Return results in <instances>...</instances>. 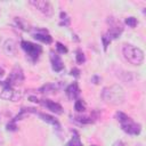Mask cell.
<instances>
[{
    "label": "cell",
    "mask_w": 146,
    "mask_h": 146,
    "mask_svg": "<svg viewBox=\"0 0 146 146\" xmlns=\"http://www.w3.org/2000/svg\"><path fill=\"white\" fill-rule=\"evenodd\" d=\"M33 38L46 44H50L52 42V36L46 30H39L36 33H33Z\"/></svg>",
    "instance_id": "obj_12"
},
{
    "label": "cell",
    "mask_w": 146,
    "mask_h": 146,
    "mask_svg": "<svg viewBox=\"0 0 146 146\" xmlns=\"http://www.w3.org/2000/svg\"><path fill=\"white\" fill-rule=\"evenodd\" d=\"M40 103L47 110H49V111H51V112H54L56 114H62L63 113V107L56 102H52L50 99H42V100H40Z\"/></svg>",
    "instance_id": "obj_11"
},
{
    "label": "cell",
    "mask_w": 146,
    "mask_h": 146,
    "mask_svg": "<svg viewBox=\"0 0 146 146\" xmlns=\"http://www.w3.org/2000/svg\"><path fill=\"white\" fill-rule=\"evenodd\" d=\"M124 58L132 65H140L144 62V51L132 44H124L122 48Z\"/></svg>",
    "instance_id": "obj_2"
},
{
    "label": "cell",
    "mask_w": 146,
    "mask_h": 146,
    "mask_svg": "<svg viewBox=\"0 0 146 146\" xmlns=\"http://www.w3.org/2000/svg\"><path fill=\"white\" fill-rule=\"evenodd\" d=\"M38 115L41 117V120L42 121H44V122H47V123H49V124H52V125H55L57 129H59V122L54 117V116H51V115H49V114H44V113H38Z\"/></svg>",
    "instance_id": "obj_15"
},
{
    "label": "cell",
    "mask_w": 146,
    "mask_h": 146,
    "mask_svg": "<svg viewBox=\"0 0 146 146\" xmlns=\"http://www.w3.org/2000/svg\"><path fill=\"white\" fill-rule=\"evenodd\" d=\"M67 146H82V143H81V140H80V137H79V135H78L75 131H74V136H73L72 139L68 141Z\"/></svg>",
    "instance_id": "obj_18"
},
{
    "label": "cell",
    "mask_w": 146,
    "mask_h": 146,
    "mask_svg": "<svg viewBox=\"0 0 146 146\" xmlns=\"http://www.w3.org/2000/svg\"><path fill=\"white\" fill-rule=\"evenodd\" d=\"M7 130H9V131H15V130H17V125H16V122L15 121H10L8 124H7Z\"/></svg>",
    "instance_id": "obj_25"
},
{
    "label": "cell",
    "mask_w": 146,
    "mask_h": 146,
    "mask_svg": "<svg viewBox=\"0 0 146 146\" xmlns=\"http://www.w3.org/2000/svg\"><path fill=\"white\" fill-rule=\"evenodd\" d=\"M108 22H110V29H108L107 33H105V35L112 41L113 39H116L117 36H120V34L123 31V27L120 22H117L116 19H114L112 17L108 19Z\"/></svg>",
    "instance_id": "obj_5"
},
{
    "label": "cell",
    "mask_w": 146,
    "mask_h": 146,
    "mask_svg": "<svg viewBox=\"0 0 146 146\" xmlns=\"http://www.w3.org/2000/svg\"><path fill=\"white\" fill-rule=\"evenodd\" d=\"M102 41H103V47H104V50H106L107 49V47H108V44L111 43V40L104 34L103 36H102Z\"/></svg>",
    "instance_id": "obj_24"
},
{
    "label": "cell",
    "mask_w": 146,
    "mask_h": 146,
    "mask_svg": "<svg viewBox=\"0 0 146 146\" xmlns=\"http://www.w3.org/2000/svg\"><path fill=\"white\" fill-rule=\"evenodd\" d=\"M71 74L74 75L75 78H78V76L80 75V70H78V68H72V70H71Z\"/></svg>",
    "instance_id": "obj_26"
},
{
    "label": "cell",
    "mask_w": 146,
    "mask_h": 146,
    "mask_svg": "<svg viewBox=\"0 0 146 146\" xmlns=\"http://www.w3.org/2000/svg\"><path fill=\"white\" fill-rule=\"evenodd\" d=\"M65 92H66V96H67L68 99H71V100L78 99V97L80 95V88H79L76 82H73V83H71L70 86L66 87Z\"/></svg>",
    "instance_id": "obj_13"
},
{
    "label": "cell",
    "mask_w": 146,
    "mask_h": 146,
    "mask_svg": "<svg viewBox=\"0 0 146 146\" xmlns=\"http://www.w3.org/2000/svg\"><path fill=\"white\" fill-rule=\"evenodd\" d=\"M56 49H57L58 54H66L67 52V48L60 42H56Z\"/></svg>",
    "instance_id": "obj_23"
},
{
    "label": "cell",
    "mask_w": 146,
    "mask_h": 146,
    "mask_svg": "<svg viewBox=\"0 0 146 146\" xmlns=\"http://www.w3.org/2000/svg\"><path fill=\"white\" fill-rule=\"evenodd\" d=\"M74 110L76 112H84L86 111V104L82 99H76L74 103Z\"/></svg>",
    "instance_id": "obj_19"
},
{
    "label": "cell",
    "mask_w": 146,
    "mask_h": 146,
    "mask_svg": "<svg viewBox=\"0 0 146 146\" xmlns=\"http://www.w3.org/2000/svg\"><path fill=\"white\" fill-rule=\"evenodd\" d=\"M30 5L34 6L40 13H42L46 16H51L52 15V6L49 1H44V0H31Z\"/></svg>",
    "instance_id": "obj_8"
},
{
    "label": "cell",
    "mask_w": 146,
    "mask_h": 146,
    "mask_svg": "<svg viewBox=\"0 0 146 146\" xmlns=\"http://www.w3.org/2000/svg\"><path fill=\"white\" fill-rule=\"evenodd\" d=\"M22 92L18 90H15L13 87H3L2 91L0 92V98L11 102H18L22 98Z\"/></svg>",
    "instance_id": "obj_7"
},
{
    "label": "cell",
    "mask_w": 146,
    "mask_h": 146,
    "mask_svg": "<svg viewBox=\"0 0 146 146\" xmlns=\"http://www.w3.org/2000/svg\"><path fill=\"white\" fill-rule=\"evenodd\" d=\"M21 47L25 50V52L27 54L29 58L32 62H35L39 58V56L41 55V52H42L41 46L35 44V43L30 42V41H22L21 42Z\"/></svg>",
    "instance_id": "obj_4"
},
{
    "label": "cell",
    "mask_w": 146,
    "mask_h": 146,
    "mask_svg": "<svg viewBox=\"0 0 146 146\" xmlns=\"http://www.w3.org/2000/svg\"><path fill=\"white\" fill-rule=\"evenodd\" d=\"M114 146H127L123 141H121V140H119V141H116V143H114Z\"/></svg>",
    "instance_id": "obj_29"
},
{
    "label": "cell",
    "mask_w": 146,
    "mask_h": 146,
    "mask_svg": "<svg viewBox=\"0 0 146 146\" xmlns=\"http://www.w3.org/2000/svg\"><path fill=\"white\" fill-rule=\"evenodd\" d=\"M91 146H96V145H91Z\"/></svg>",
    "instance_id": "obj_30"
},
{
    "label": "cell",
    "mask_w": 146,
    "mask_h": 146,
    "mask_svg": "<svg viewBox=\"0 0 146 146\" xmlns=\"http://www.w3.org/2000/svg\"><path fill=\"white\" fill-rule=\"evenodd\" d=\"M29 99H30L31 102H33V103H40V100H39L36 97H34V96H30Z\"/></svg>",
    "instance_id": "obj_28"
},
{
    "label": "cell",
    "mask_w": 146,
    "mask_h": 146,
    "mask_svg": "<svg viewBox=\"0 0 146 146\" xmlns=\"http://www.w3.org/2000/svg\"><path fill=\"white\" fill-rule=\"evenodd\" d=\"M24 81V73L23 70L19 65H15L9 74V76L7 78V80L5 82H2L3 87H13L16 84H21Z\"/></svg>",
    "instance_id": "obj_3"
},
{
    "label": "cell",
    "mask_w": 146,
    "mask_h": 146,
    "mask_svg": "<svg viewBox=\"0 0 146 146\" xmlns=\"http://www.w3.org/2000/svg\"><path fill=\"white\" fill-rule=\"evenodd\" d=\"M64 88V83L63 82H52V83H46L42 87H40L38 89L39 92L44 94V92H54V91H58L60 89Z\"/></svg>",
    "instance_id": "obj_9"
},
{
    "label": "cell",
    "mask_w": 146,
    "mask_h": 146,
    "mask_svg": "<svg viewBox=\"0 0 146 146\" xmlns=\"http://www.w3.org/2000/svg\"><path fill=\"white\" fill-rule=\"evenodd\" d=\"M3 49H5V51H6L8 55L14 56V55H16V51H17V43H16L13 39H9V40H7V41L5 42Z\"/></svg>",
    "instance_id": "obj_14"
},
{
    "label": "cell",
    "mask_w": 146,
    "mask_h": 146,
    "mask_svg": "<svg viewBox=\"0 0 146 146\" xmlns=\"http://www.w3.org/2000/svg\"><path fill=\"white\" fill-rule=\"evenodd\" d=\"M121 128L124 132L129 135H139L141 131V125L135 121H132L130 117H128L125 121L121 122Z\"/></svg>",
    "instance_id": "obj_6"
},
{
    "label": "cell",
    "mask_w": 146,
    "mask_h": 146,
    "mask_svg": "<svg viewBox=\"0 0 146 146\" xmlns=\"http://www.w3.org/2000/svg\"><path fill=\"white\" fill-rule=\"evenodd\" d=\"M125 24L128 25V26H130V27H135L136 25H137V18H135V17H132V16H130V17H127L125 18Z\"/></svg>",
    "instance_id": "obj_22"
},
{
    "label": "cell",
    "mask_w": 146,
    "mask_h": 146,
    "mask_svg": "<svg viewBox=\"0 0 146 146\" xmlns=\"http://www.w3.org/2000/svg\"><path fill=\"white\" fill-rule=\"evenodd\" d=\"M50 60H51V66L52 70L55 72H60L64 68V63L62 60V58L59 57V55L57 52H55L54 50L50 51Z\"/></svg>",
    "instance_id": "obj_10"
},
{
    "label": "cell",
    "mask_w": 146,
    "mask_h": 146,
    "mask_svg": "<svg viewBox=\"0 0 146 146\" xmlns=\"http://www.w3.org/2000/svg\"><path fill=\"white\" fill-rule=\"evenodd\" d=\"M60 18H62V22L59 23V25H64V26H68L70 25V18L67 17V15H66V13H64V11H62L60 13Z\"/></svg>",
    "instance_id": "obj_21"
},
{
    "label": "cell",
    "mask_w": 146,
    "mask_h": 146,
    "mask_svg": "<svg viewBox=\"0 0 146 146\" xmlns=\"http://www.w3.org/2000/svg\"><path fill=\"white\" fill-rule=\"evenodd\" d=\"M75 58H76V63H78V64H83V63L86 62V56H84V54H83L80 49L76 50V56H75Z\"/></svg>",
    "instance_id": "obj_20"
},
{
    "label": "cell",
    "mask_w": 146,
    "mask_h": 146,
    "mask_svg": "<svg viewBox=\"0 0 146 146\" xmlns=\"http://www.w3.org/2000/svg\"><path fill=\"white\" fill-rule=\"evenodd\" d=\"M74 120L79 122L80 124H90L94 122L92 117H89V116H75Z\"/></svg>",
    "instance_id": "obj_17"
},
{
    "label": "cell",
    "mask_w": 146,
    "mask_h": 146,
    "mask_svg": "<svg viewBox=\"0 0 146 146\" xmlns=\"http://www.w3.org/2000/svg\"><path fill=\"white\" fill-rule=\"evenodd\" d=\"M102 99L110 104V105H121L124 102L125 94L121 86L119 84H112L108 87H105L100 94Z\"/></svg>",
    "instance_id": "obj_1"
},
{
    "label": "cell",
    "mask_w": 146,
    "mask_h": 146,
    "mask_svg": "<svg viewBox=\"0 0 146 146\" xmlns=\"http://www.w3.org/2000/svg\"><path fill=\"white\" fill-rule=\"evenodd\" d=\"M15 22H16V24L18 25V27L22 29L23 31H30V30H31L30 24H29L25 19H23V18H21V17H15Z\"/></svg>",
    "instance_id": "obj_16"
},
{
    "label": "cell",
    "mask_w": 146,
    "mask_h": 146,
    "mask_svg": "<svg viewBox=\"0 0 146 146\" xmlns=\"http://www.w3.org/2000/svg\"><path fill=\"white\" fill-rule=\"evenodd\" d=\"M91 82H92V83H95V84H98V83L100 82V78H99V76H97V75H94V76L91 78Z\"/></svg>",
    "instance_id": "obj_27"
}]
</instances>
